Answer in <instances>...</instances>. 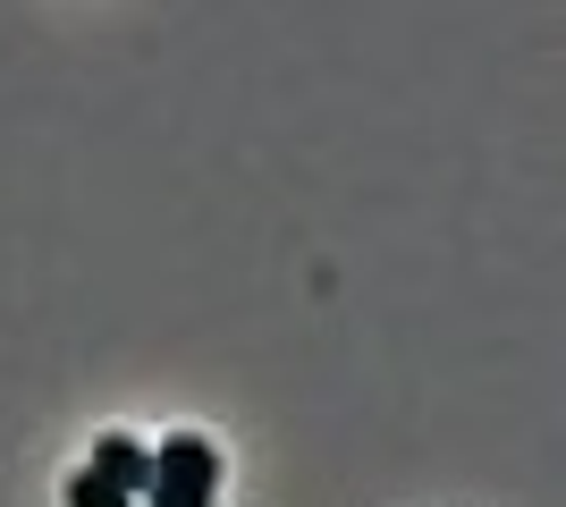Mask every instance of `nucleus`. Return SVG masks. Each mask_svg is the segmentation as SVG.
I'll return each mask as SVG.
<instances>
[{
    "mask_svg": "<svg viewBox=\"0 0 566 507\" xmlns=\"http://www.w3.org/2000/svg\"><path fill=\"white\" fill-rule=\"evenodd\" d=\"M220 490V457L203 432H169L153 448V483H144V507H212Z\"/></svg>",
    "mask_w": 566,
    "mask_h": 507,
    "instance_id": "1",
    "label": "nucleus"
},
{
    "mask_svg": "<svg viewBox=\"0 0 566 507\" xmlns=\"http://www.w3.org/2000/svg\"><path fill=\"white\" fill-rule=\"evenodd\" d=\"M94 474H102V483H118V490H144V483H153V448L127 440V432H102L94 440Z\"/></svg>",
    "mask_w": 566,
    "mask_h": 507,
    "instance_id": "2",
    "label": "nucleus"
},
{
    "mask_svg": "<svg viewBox=\"0 0 566 507\" xmlns=\"http://www.w3.org/2000/svg\"><path fill=\"white\" fill-rule=\"evenodd\" d=\"M69 507H136V490H118V483H102L94 465H85V474H69Z\"/></svg>",
    "mask_w": 566,
    "mask_h": 507,
    "instance_id": "3",
    "label": "nucleus"
}]
</instances>
